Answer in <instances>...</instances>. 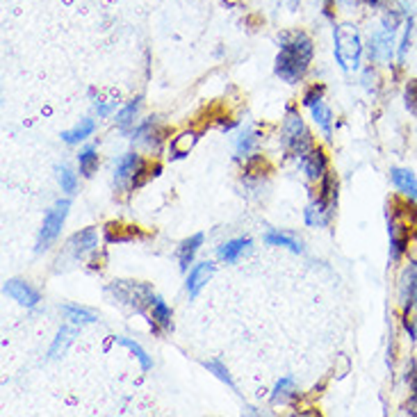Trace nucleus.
Masks as SVG:
<instances>
[{
	"instance_id": "nucleus-20",
	"label": "nucleus",
	"mask_w": 417,
	"mask_h": 417,
	"mask_svg": "<svg viewBox=\"0 0 417 417\" xmlns=\"http://www.w3.org/2000/svg\"><path fill=\"white\" fill-rule=\"evenodd\" d=\"M310 112H313V121L317 124V128H320L324 133V137L331 142L333 139V112H331V108L322 101V103H317L315 108H310Z\"/></svg>"
},
{
	"instance_id": "nucleus-7",
	"label": "nucleus",
	"mask_w": 417,
	"mask_h": 417,
	"mask_svg": "<svg viewBox=\"0 0 417 417\" xmlns=\"http://www.w3.org/2000/svg\"><path fill=\"white\" fill-rule=\"evenodd\" d=\"M399 306H402L404 317H411L417 308V265L411 263L399 278Z\"/></svg>"
},
{
	"instance_id": "nucleus-1",
	"label": "nucleus",
	"mask_w": 417,
	"mask_h": 417,
	"mask_svg": "<svg viewBox=\"0 0 417 417\" xmlns=\"http://www.w3.org/2000/svg\"><path fill=\"white\" fill-rule=\"evenodd\" d=\"M315 44L306 32H292L281 37V51L276 55V76L283 83L294 85L306 76L313 62Z\"/></svg>"
},
{
	"instance_id": "nucleus-5",
	"label": "nucleus",
	"mask_w": 417,
	"mask_h": 417,
	"mask_svg": "<svg viewBox=\"0 0 417 417\" xmlns=\"http://www.w3.org/2000/svg\"><path fill=\"white\" fill-rule=\"evenodd\" d=\"M144 174H146V160L142 158V155L126 153L117 160V167H114V183H117L119 187H124L128 183L133 187H139L146 181Z\"/></svg>"
},
{
	"instance_id": "nucleus-21",
	"label": "nucleus",
	"mask_w": 417,
	"mask_h": 417,
	"mask_svg": "<svg viewBox=\"0 0 417 417\" xmlns=\"http://www.w3.org/2000/svg\"><path fill=\"white\" fill-rule=\"evenodd\" d=\"M94 130H96L94 119H80V124H78L76 128L64 130V133H62V142L69 144V146L80 144V142H85V139H87L89 135H92Z\"/></svg>"
},
{
	"instance_id": "nucleus-8",
	"label": "nucleus",
	"mask_w": 417,
	"mask_h": 417,
	"mask_svg": "<svg viewBox=\"0 0 417 417\" xmlns=\"http://www.w3.org/2000/svg\"><path fill=\"white\" fill-rule=\"evenodd\" d=\"M395 37L397 32H390L386 28L376 30L374 35L370 37V44H367V55H370L372 62H392L395 57Z\"/></svg>"
},
{
	"instance_id": "nucleus-4",
	"label": "nucleus",
	"mask_w": 417,
	"mask_h": 417,
	"mask_svg": "<svg viewBox=\"0 0 417 417\" xmlns=\"http://www.w3.org/2000/svg\"><path fill=\"white\" fill-rule=\"evenodd\" d=\"M69 208H71V201L64 199V201H57L55 206L46 212L42 231H39V237H37V251L39 253L51 249V244L57 240V237H60L62 226H64V222H67Z\"/></svg>"
},
{
	"instance_id": "nucleus-39",
	"label": "nucleus",
	"mask_w": 417,
	"mask_h": 417,
	"mask_svg": "<svg viewBox=\"0 0 417 417\" xmlns=\"http://www.w3.org/2000/svg\"><path fill=\"white\" fill-rule=\"evenodd\" d=\"M331 3H338V5H345V7H349V5H356L358 0H331Z\"/></svg>"
},
{
	"instance_id": "nucleus-41",
	"label": "nucleus",
	"mask_w": 417,
	"mask_h": 417,
	"mask_svg": "<svg viewBox=\"0 0 417 417\" xmlns=\"http://www.w3.org/2000/svg\"><path fill=\"white\" fill-rule=\"evenodd\" d=\"M365 3L370 5V7H381V3H383V0H365Z\"/></svg>"
},
{
	"instance_id": "nucleus-37",
	"label": "nucleus",
	"mask_w": 417,
	"mask_h": 417,
	"mask_svg": "<svg viewBox=\"0 0 417 417\" xmlns=\"http://www.w3.org/2000/svg\"><path fill=\"white\" fill-rule=\"evenodd\" d=\"M376 80H379V76H376V71L374 69H365V73H363V83H365V89H376Z\"/></svg>"
},
{
	"instance_id": "nucleus-2",
	"label": "nucleus",
	"mask_w": 417,
	"mask_h": 417,
	"mask_svg": "<svg viewBox=\"0 0 417 417\" xmlns=\"http://www.w3.org/2000/svg\"><path fill=\"white\" fill-rule=\"evenodd\" d=\"M333 53L342 71H358L363 57V39L354 23H342L333 28Z\"/></svg>"
},
{
	"instance_id": "nucleus-13",
	"label": "nucleus",
	"mask_w": 417,
	"mask_h": 417,
	"mask_svg": "<svg viewBox=\"0 0 417 417\" xmlns=\"http://www.w3.org/2000/svg\"><path fill=\"white\" fill-rule=\"evenodd\" d=\"M320 194H317L315 203L320 206L326 215H329V219L335 215V208H338V178H335L331 171L326 174L322 181H320Z\"/></svg>"
},
{
	"instance_id": "nucleus-17",
	"label": "nucleus",
	"mask_w": 417,
	"mask_h": 417,
	"mask_svg": "<svg viewBox=\"0 0 417 417\" xmlns=\"http://www.w3.org/2000/svg\"><path fill=\"white\" fill-rule=\"evenodd\" d=\"M151 326L160 331H169L171 329V308L165 304L162 297H155L151 304Z\"/></svg>"
},
{
	"instance_id": "nucleus-16",
	"label": "nucleus",
	"mask_w": 417,
	"mask_h": 417,
	"mask_svg": "<svg viewBox=\"0 0 417 417\" xmlns=\"http://www.w3.org/2000/svg\"><path fill=\"white\" fill-rule=\"evenodd\" d=\"M196 142H199V133H196V130H183V133H178L169 144V158L178 160V158L190 155Z\"/></svg>"
},
{
	"instance_id": "nucleus-28",
	"label": "nucleus",
	"mask_w": 417,
	"mask_h": 417,
	"mask_svg": "<svg viewBox=\"0 0 417 417\" xmlns=\"http://www.w3.org/2000/svg\"><path fill=\"white\" fill-rule=\"evenodd\" d=\"M139 101H142V98H135V101L126 103L124 108L117 112V119H114V121H117V126L121 130H128L130 126H135V117L139 112Z\"/></svg>"
},
{
	"instance_id": "nucleus-25",
	"label": "nucleus",
	"mask_w": 417,
	"mask_h": 417,
	"mask_svg": "<svg viewBox=\"0 0 417 417\" xmlns=\"http://www.w3.org/2000/svg\"><path fill=\"white\" fill-rule=\"evenodd\" d=\"M114 342H117V345H121V347H126V349L133 351V356L139 361V365H142V370H144V372L153 370V361H151V356L146 354V351H144L142 347H139L135 340H130V338H124V335H119V338H114Z\"/></svg>"
},
{
	"instance_id": "nucleus-31",
	"label": "nucleus",
	"mask_w": 417,
	"mask_h": 417,
	"mask_svg": "<svg viewBox=\"0 0 417 417\" xmlns=\"http://www.w3.org/2000/svg\"><path fill=\"white\" fill-rule=\"evenodd\" d=\"M329 222H331L329 215H326V212H324L320 206H317L315 201L306 208V224H308V226H313V228H322V226H326Z\"/></svg>"
},
{
	"instance_id": "nucleus-34",
	"label": "nucleus",
	"mask_w": 417,
	"mask_h": 417,
	"mask_svg": "<svg viewBox=\"0 0 417 417\" xmlns=\"http://www.w3.org/2000/svg\"><path fill=\"white\" fill-rule=\"evenodd\" d=\"M206 370L215 374L219 381H224L231 390H235V383H233V379H231V374H228V370H226V367H224L222 363H219V361H210V363H206Z\"/></svg>"
},
{
	"instance_id": "nucleus-15",
	"label": "nucleus",
	"mask_w": 417,
	"mask_h": 417,
	"mask_svg": "<svg viewBox=\"0 0 417 417\" xmlns=\"http://www.w3.org/2000/svg\"><path fill=\"white\" fill-rule=\"evenodd\" d=\"M390 178H392V185L397 187V192L406 196V199L417 201V178L411 169H399V167H392L390 169Z\"/></svg>"
},
{
	"instance_id": "nucleus-11",
	"label": "nucleus",
	"mask_w": 417,
	"mask_h": 417,
	"mask_svg": "<svg viewBox=\"0 0 417 417\" xmlns=\"http://www.w3.org/2000/svg\"><path fill=\"white\" fill-rule=\"evenodd\" d=\"M301 167H304V174L308 176V181H322V178L329 174V155H326L322 146H315V149L301 160Z\"/></svg>"
},
{
	"instance_id": "nucleus-40",
	"label": "nucleus",
	"mask_w": 417,
	"mask_h": 417,
	"mask_svg": "<svg viewBox=\"0 0 417 417\" xmlns=\"http://www.w3.org/2000/svg\"><path fill=\"white\" fill-rule=\"evenodd\" d=\"M285 3H288V5H290V10H297V7H299V3H301V0H285Z\"/></svg>"
},
{
	"instance_id": "nucleus-29",
	"label": "nucleus",
	"mask_w": 417,
	"mask_h": 417,
	"mask_svg": "<svg viewBox=\"0 0 417 417\" xmlns=\"http://www.w3.org/2000/svg\"><path fill=\"white\" fill-rule=\"evenodd\" d=\"M71 340H73V329H69V326H62L60 331H57V338H55V342H53V347H51V358H60L64 351H67V347L71 345Z\"/></svg>"
},
{
	"instance_id": "nucleus-6",
	"label": "nucleus",
	"mask_w": 417,
	"mask_h": 417,
	"mask_svg": "<svg viewBox=\"0 0 417 417\" xmlns=\"http://www.w3.org/2000/svg\"><path fill=\"white\" fill-rule=\"evenodd\" d=\"M112 290H114V294H117V299H121L128 306H133L137 313H144V308L151 306L153 299H155L151 285H146V283L119 281L117 285H112Z\"/></svg>"
},
{
	"instance_id": "nucleus-23",
	"label": "nucleus",
	"mask_w": 417,
	"mask_h": 417,
	"mask_svg": "<svg viewBox=\"0 0 417 417\" xmlns=\"http://www.w3.org/2000/svg\"><path fill=\"white\" fill-rule=\"evenodd\" d=\"M260 135L253 128H247L237 139V158H251V153L258 149Z\"/></svg>"
},
{
	"instance_id": "nucleus-18",
	"label": "nucleus",
	"mask_w": 417,
	"mask_h": 417,
	"mask_svg": "<svg viewBox=\"0 0 417 417\" xmlns=\"http://www.w3.org/2000/svg\"><path fill=\"white\" fill-rule=\"evenodd\" d=\"M249 247H251L249 237H237V240L226 242V244H222V247L217 249V258L224 260V263H235V260L240 258Z\"/></svg>"
},
{
	"instance_id": "nucleus-26",
	"label": "nucleus",
	"mask_w": 417,
	"mask_h": 417,
	"mask_svg": "<svg viewBox=\"0 0 417 417\" xmlns=\"http://www.w3.org/2000/svg\"><path fill=\"white\" fill-rule=\"evenodd\" d=\"M265 242L269 244V247H285V249H290L292 253H301V251H304V247H301V242H297L294 237L285 235V233H281V231H269V233L265 235Z\"/></svg>"
},
{
	"instance_id": "nucleus-12",
	"label": "nucleus",
	"mask_w": 417,
	"mask_h": 417,
	"mask_svg": "<svg viewBox=\"0 0 417 417\" xmlns=\"http://www.w3.org/2000/svg\"><path fill=\"white\" fill-rule=\"evenodd\" d=\"M3 292L10 294L14 301H19V304L26 306V308H35L39 304V299H42L32 285H28L26 281H19V278H10V281H5Z\"/></svg>"
},
{
	"instance_id": "nucleus-32",
	"label": "nucleus",
	"mask_w": 417,
	"mask_h": 417,
	"mask_svg": "<svg viewBox=\"0 0 417 417\" xmlns=\"http://www.w3.org/2000/svg\"><path fill=\"white\" fill-rule=\"evenodd\" d=\"M404 101H406V110L417 117V78L408 80V85L404 89Z\"/></svg>"
},
{
	"instance_id": "nucleus-30",
	"label": "nucleus",
	"mask_w": 417,
	"mask_h": 417,
	"mask_svg": "<svg viewBox=\"0 0 417 417\" xmlns=\"http://www.w3.org/2000/svg\"><path fill=\"white\" fill-rule=\"evenodd\" d=\"M57 178H60V187H62L64 194H76V190H78V176L73 174L71 167H67V165L57 167Z\"/></svg>"
},
{
	"instance_id": "nucleus-22",
	"label": "nucleus",
	"mask_w": 417,
	"mask_h": 417,
	"mask_svg": "<svg viewBox=\"0 0 417 417\" xmlns=\"http://www.w3.org/2000/svg\"><path fill=\"white\" fill-rule=\"evenodd\" d=\"M78 167H80V174L85 178L94 176V171L98 169V151L94 144L85 146V149L78 153Z\"/></svg>"
},
{
	"instance_id": "nucleus-10",
	"label": "nucleus",
	"mask_w": 417,
	"mask_h": 417,
	"mask_svg": "<svg viewBox=\"0 0 417 417\" xmlns=\"http://www.w3.org/2000/svg\"><path fill=\"white\" fill-rule=\"evenodd\" d=\"M165 135H167V128L158 126V119H155V117L146 119L144 124H139L133 130V139H135V142L144 144L149 151H158L160 144L165 142Z\"/></svg>"
},
{
	"instance_id": "nucleus-38",
	"label": "nucleus",
	"mask_w": 417,
	"mask_h": 417,
	"mask_svg": "<svg viewBox=\"0 0 417 417\" xmlns=\"http://www.w3.org/2000/svg\"><path fill=\"white\" fill-rule=\"evenodd\" d=\"M406 256L411 258V263L417 265V233L411 235V240H408V251H406Z\"/></svg>"
},
{
	"instance_id": "nucleus-9",
	"label": "nucleus",
	"mask_w": 417,
	"mask_h": 417,
	"mask_svg": "<svg viewBox=\"0 0 417 417\" xmlns=\"http://www.w3.org/2000/svg\"><path fill=\"white\" fill-rule=\"evenodd\" d=\"M98 244V233L96 228H85V231H80L71 237L67 242V258L73 260V263H78V260H83L87 253H92Z\"/></svg>"
},
{
	"instance_id": "nucleus-27",
	"label": "nucleus",
	"mask_w": 417,
	"mask_h": 417,
	"mask_svg": "<svg viewBox=\"0 0 417 417\" xmlns=\"http://www.w3.org/2000/svg\"><path fill=\"white\" fill-rule=\"evenodd\" d=\"M62 313L67 315V320L76 326H85V324H94L96 322V315L92 310L87 308H80V306H73V304H67L62 308Z\"/></svg>"
},
{
	"instance_id": "nucleus-14",
	"label": "nucleus",
	"mask_w": 417,
	"mask_h": 417,
	"mask_svg": "<svg viewBox=\"0 0 417 417\" xmlns=\"http://www.w3.org/2000/svg\"><path fill=\"white\" fill-rule=\"evenodd\" d=\"M215 276V265L212 263H199V265H194L192 269H190V274H187V281H185V285H187V292H190V297L192 299H196L199 297V292L206 288L208 285V281L210 278Z\"/></svg>"
},
{
	"instance_id": "nucleus-35",
	"label": "nucleus",
	"mask_w": 417,
	"mask_h": 417,
	"mask_svg": "<svg viewBox=\"0 0 417 417\" xmlns=\"http://www.w3.org/2000/svg\"><path fill=\"white\" fill-rule=\"evenodd\" d=\"M322 101H324V87L322 85H313L304 94V105H306V108H315V105L322 103Z\"/></svg>"
},
{
	"instance_id": "nucleus-33",
	"label": "nucleus",
	"mask_w": 417,
	"mask_h": 417,
	"mask_svg": "<svg viewBox=\"0 0 417 417\" xmlns=\"http://www.w3.org/2000/svg\"><path fill=\"white\" fill-rule=\"evenodd\" d=\"M404 28H406L404 30V39H402V44H399V64L406 62L408 48H411V39H413V16L411 14H408V21H406Z\"/></svg>"
},
{
	"instance_id": "nucleus-24",
	"label": "nucleus",
	"mask_w": 417,
	"mask_h": 417,
	"mask_svg": "<svg viewBox=\"0 0 417 417\" xmlns=\"http://www.w3.org/2000/svg\"><path fill=\"white\" fill-rule=\"evenodd\" d=\"M297 395V388H294V381L290 379V376H285V379H281L274 386L272 390V404L278 406V404H288L290 399Z\"/></svg>"
},
{
	"instance_id": "nucleus-36",
	"label": "nucleus",
	"mask_w": 417,
	"mask_h": 417,
	"mask_svg": "<svg viewBox=\"0 0 417 417\" xmlns=\"http://www.w3.org/2000/svg\"><path fill=\"white\" fill-rule=\"evenodd\" d=\"M96 105V112H98V117H110V114L117 110V101H108V103H103V101H96L94 103Z\"/></svg>"
},
{
	"instance_id": "nucleus-3",
	"label": "nucleus",
	"mask_w": 417,
	"mask_h": 417,
	"mask_svg": "<svg viewBox=\"0 0 417 417\" xmlns=\"http://www.w3.org/2000/svg\"><path fill=\"white\" fill-rule=\"evenodd\" d=\"M281 142L285 146V151L292 153L294 158H299V160H304L306 155L315 149L313 135H310V130L306 128L301 114L294 108H288V114H285L283 130H281Z\"/></svg>"
},
{
	"instance_id": "nucleus-19",
	"label": "nucleus",
	"mask_w": 417,
	"mask_h": 417,
	"mask_svg": "<svg viewBox=\"0 0 417 417\" xmlns=\"http://www.w3.org/2000/svg\"><path fill=\"white\" fill-rule=\"evenodd\" d=\"M203 247V233H196L192 237H187V240L181 244V249H178V263H181V269L187 272L192 265V260L196 256V251Z\"/></svg>"
}]
</instances>
